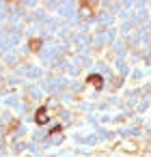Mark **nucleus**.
I'll use <instances>...</instances> for the list:
<instances>
[{
    "instance_id": "2",
    "label": "nucleus",
    "mask_w": 151,
    "mask_h": 157,
    "mask_svg": "<svg viewBox=\"0 0 151 157\" xmlns=\"http://www.w3.org/2000/svg\"><path fill=\"white\" fill-rule=\"evenodd\" d=\"M80 7H82V9H80V13H82V15H91V13L95 11V7H97V5H91V2H82Z\"/></svg>"
},
{
    "instance_id": "1",
    "label": "nucleus",
    "mask_w": 151,
    "mask_h": 157,
    "mask_svg": "<svg viewBox=\"0 0 151 157\" xmlns=\"http://www.w3.org/2000/svg\"><path fill=\"white\" fill-rule=\"evenodd\" d=\"M35 121H37V125H46V123L50 121V116H48V112H46V108H41V110H37V114H35Z\"/></svg>"
},
{
    "instance_id": "3",
    "label": "nucleus",
    "mask_w": 151,
    "mask_h": 157,
    "mask_svg": "<svg viewBox=\"0 0 151 157\" xmlns=\"http://www.w3.org/2000/svg\"><path fill=\"white\" fill-rule=\"evenodd\" d=\"M89 84H93L95 88H101V86H104V80H101L99 75H89Z\"/></svg>"
},
{
    "instance_id": "4",
    "label": "nucleus",
    "mask_w": 151,
    "mask_h": 157,
    "mask_svg": "<svg viewBox=\"0 0 151 157\" xmlns=\"http://www.w3.org/2000/svg\"><path fill=\"white\" fill-rule=\"evenodd\" d=\"M28 48H30L33 52H39V50H41V41H39V39H30Z\"/></svg>"
}]
</instances>
